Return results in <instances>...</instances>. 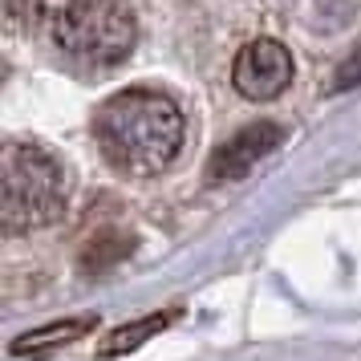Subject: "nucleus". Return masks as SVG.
Masks as SVG:
<instances>
[{"label": "nucleus", "mask_w": 361, "mask_h": 361, "mask_svg": "<svg viewBox=\"0 0 361 361\" xmlns=\"http://www.w3.org/2000/svg\"><path fill=\"white\" fill-rule=\"evenodd\" d=\"M94 134L110 166L126 175H154L179 154L183 114L154 90H126L102 106Z\"/></svg>", "instance_id": "obj_1"}, {"label": "nucleus", "mask_w": 361, "mask_h": 361, "mask_svg": "<svg viewBox=\"0 0 361 361\" xmlns=\"http://www.w3.org/2000/svg\"><path fill=\"white\" fill-rule=\"evenodd\" d=\"M66 212V175L53 154L29 142L0 150V224L8 235L53 224Z\"/></svg>", "instance_id": "obj_2"}, {"label": "nucleus", "mask_w": 361, "mask_h": 361, "mask_svg": "<svg viewBox=\"0 0 361 361\" xmlns=\"http://www.w3.org/2000/svg\"><path fill=\"white\" fill-rule=\"evenodd\" d=\"M53 37L78 66L106 69L130 57L138 29L122 0H66L53 20Z\"/></svg>", "instance_id": "obj_3"}, {"label": "nucleus", "mask_w": 361, "mask_h": 361, "mask_svg": "<svg viewBox=\"0 0 361 361\" xmlns=\"http://www.w3.org/2000/svg\"><path fill=\"white\" fill-rule=\"evenodd\" d=\"M293 69H296L293 53L284 49L280 41L260 37V41H247L244 49H240L235 66H231V82H235V90H240L244 98L268 102V98H276V94L288 90Z\"/></svg>", "instance_id": "obj_4"}, {"label": "nucleus", "mask_w": 361, "mask_h": 361, "mask_svg": "<svg viewBox=\"0 0 361 361\" xmlns=\"http://www.w3.org/2000/svg\"><path fill=\"white\" fill-rule=\"evenodd\" d=\"M280 138H284V130L276 122H252V126L231 134L228 142L215 150L207 175L212 179H244L252 166H260V159H268L280 147Z\"/></svg>", "instance_id": "obj_5"}, {"label": "nucleus", "mask_w": 361, "mask_h": 361, "mask_svg": "<svg viewBox=\"0 0 361 361\" xmlns=\"http://www.w3.org/2000/svg\"><path fill=\"white\" fill-rule=\"evenodd\" d=\"M90 329H98V317L94 312H82V317H69V321H53L45 329H33V333H20L13 341V353H45L53 345H66L85 337Z\"/></svg>", "instance_id": "obj_6"}, {"label": "nucleus", "mask_w": 361, "mask_h": 361, "mask_svg": "<svg viewBox=\"0 0 361 361\" xmlns=\"http://www.w3.org/2000/svg\"><path fill=\"white\" fill-rule=\"evenodd\" d=\"M175 317H179V312L166 309V312H150V317H142V321H126V325L110 329V337L98 345V353H102V357H122V353H134L138 345L150 341V337H154L159 329H166Z\"/></svg>", "instance_id": "obj_7"}, {"label": "nucleus", "mask_w": 361, "mask_h": 361, "mask_svg": "<svg viewBox=\"0 0 361 361\" xmlns=\"http://www.w3.org/2000/svg\"><path fill=\"white\" fill-rule=\"evenodd\" d=\"M130 247H134L130 235H114V231H102L98 244L90 247L82 260H85V268H90V272H98V268H110V264H118L122 256H126V252H130Z\"/></svg>", "instance_id": "obj_8"}, {"label": "nucleus", "mask_w": 361, "mask_h": 361, "mask_svg": "<svg viewBox=\"0 0 361 361\" xmlns=\"http://www.w3.org/2000/svg\"><path fill=\"white\" fill-rule=\"evenodd\" d=\"M333 85H337V90H353V85H361V49L341 61V73H337V82Z\"/></svg>", "instance_id": "obj_9"}]
</instances>
